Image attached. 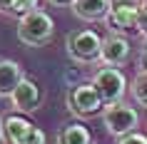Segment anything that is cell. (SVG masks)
<instances>
[{"label": "cell", "instance_id": "d6986e66", "mask_svg": "<svg viewBox=\"0 0 147 144\" xmlns=\"http://www.w3.org/2000/svg\"><path fill=\"white\" fill-rule=\"evenodd\" d=\"M47 3H53V5H72L75 0H47Z\"/></svg>", "mask_w": 147, "mask_h": 144}, {"label": "cell", "instance_id": "2e32d148", "mask_svg": "<svg viewBox=\"0 0 147 144\" xmlns=\"http://www.w3.org/2000/svg\"><path fill=\"white\" fill-rule=\"evenodd\" d=\"M117 144H147V134H140V132H132V134H125L117 139Z\"/></svg>", "mask_w": 147, "mask_h": 144}, {"label": "cell", "instance_id": "8fae6325", "mask_svg": "<svg viewBox=\"0 0 147 144\" xmlns=\"http://www.w3.org/2000/svg\"><path fill=\"white\" fill-rule=\"evenodd\" d=\"M57 144H92V137H90V129L80 122H72V124H65L57 134Z\"/></svg>", "mask_w": 147, "mask_h": 144}, {"label": "cell", "instance_id": "ba28073f", "mask_svg": "<svg viewBox=\"0 0 147 144\" xmlns=\"http://www.w3.org/2000/svg\"><path fill=\"white\" fill-rule=\"evenodd\" d=\"M10 102H13V107H15L18 112L30 114V112H35L40 107V102H42V90H40L32 80L23 77V82L18 84L15 92L10 94Z\"/></svg>", "mask_w": 147, "mask_h": 144}, {"label": "cell", "instance_id": "7c38bea8", "mask_svg": "<svg viewBox=\"0 0 147 144\" xmlns=\"http://www.w3.org/2000/svg\"><path fill=\"white\" fill-rule=\"evenodd\" d=\"M135 20H137V10H127V8H110L107 17H105V23L110 25L112 32L135 27Z\"/></svg>", "mask_w": 147, "mask_h": 144}, {"label": "cell", "instance_id": "4fadbf2b", "mask_svg": "<svg viewBox=\"0 0 147 144\" xmlns=\"http://www.w3.org/2000/svg\"><path fill=\"white\" fill-rule=\"evenodd\" d=\"M32 10H38V0H0V15L20 20Z\"/></svg>", "mask_w": 147, "mask_h": 144}, {"label": "cell", "instance_id": "9c48e42d", "mask_svg": "<svg viewBox=\"0 0 147 144\" xmlns=\"http://www.w3.org/2000/svg\"><path fill=\"white\" fill-rule=\"evenodd\" d=\"M70 8H72L75 17L85 20V23H100V20L107 17L112 0H75Z\"/></svg>", "mask_w": 147, "mask_h": 144}, {"label": "cell", "instance_id": "277c9868", "mask_svg": "<svg viewBox=\"0 0 147 144\" xmlns=\"http://www.w3.org/2000/svg\"><path fill=\"white\" fill-rule=\"evenodd\" d=\"M92 84L105 104L122 102V97L127 94V87H130L127 77H125V72L120 67H100L92 75Z\"/></svg>", "mask_w": 147, "mask_h": 144}, {"label": "cell", "instance_id": "52a82bcc", "mask_svg": "<svg viewBox=\"0 0 147 144\" xmlns=\"http://www.w3.org/2000/svg\"><path fill=\"white\" fill-rule=\"evenodd\" d=\"M130 60V40L110 32L107 38H102V47H100V65L105 67H122Z\"/></svg>", "mask_w": 147, "mask_h": 144}, {"label": "cell", "instance_id": "6da1fadb", "mask_svg": "<svg viewBox=\"0 0 147 144\" xmlns=\"http://www.w3.org/2000/svg\"><path fill=\"white\" fill-rule=\"evenodd\" d=\"M55 23L45 10H32L18 20V40L28 47H40L53 40Z\"/></svg>", "mask_w": 147, "mask_h": 144}, {"label": "cell", "instance_id": "7a4b0ae2", "mask_svg": "<svg viewBox=\"0 0 147 144\" xmlns=\"http://www.w3.org/2000/svg\"><path fill=\"white\" fill-rule=\"evenodd\" d=\"M65 47H67V55L72 62H78V65H95V62H100L102 38L92 30H75L67 35Z\"/></svg>", "mask_w": 147, "mask_h": 144}, {"label": "cell", "instance_id": "30bf717a", "mask_svg": "<svg viewBox=\"0 0 147 144\" xmlns=\"http://www.w3.org/2000/svg\"><path fill=\"white\" fill-rule=\"evenodd\" d=\"M23 77H25V72L15 60L0 57V97L10 99V94L15 92V87L23 82Z\"/></svg>", "mask_w": 147, "mask_h": 144}, {"label": "cell", "instance_id": "5b68a950", "mask_svg": "<svg viewBox=\"0 0 147 144\" xmlns=\"http://www.w3.org/2000/svg\"><path fill=\"white\" fill-rule=\"evenodd\" d=\"M3 142L5 144H45V132L20 114H10L3 119Z\"/></svg>", "mask_w": 147, "mask_h": 144}, {"label": "cell", "instance_id": "8992f818", "mask_svg": "<svg viewBox=\"0 0 147 144\" xmlns=\"http://www.w3.org/2000/svg\"><path fill=\"white\" fill-rule=\"evenodd\" d=\"M67 109L72 114H78V117H90V114H97L102 109V97L97 94L92 82L87 84H75V87H70L67 92Z\"/></svg>", "mask_w": 147, "mask_h": 144}, {"label": "cell", "instance_id": "5bb4252c", "mask_svg": "<svg viewBox=\"0 0 147 144\" xmlns=\"http://www.w3.org/2000/svg\"><path fill=\"white\" fill-rule=\"evenodd\" d=\"M127 92H130V97L135 99L137 107H147V72H140V75L130 82Z\"/></svg>", "mask_w": 147, "mask_h": 144}, {"label": "cell", "instance_id": "ac0fdd59", "mask_svg": "<svg viewBox=\"0 0 147 144\" xmlns=\"http://www.w3.org/2000/svg\"><path fill=\"white\" fill-rule=\"evenodd\" d=\"M137 67H140V72H147V42L142 45V50H140V57H137Z\"/></svg>", "mask_w": 147, "mask_h": 144}, {"label": "cell", "instance_id": "e0dca14e", "mask_svg": "<svg viewBox=\"0 0 147 144\" xmlns=\"http://www.w3.org/2000/svg\"><path fill=\"white\" fill-rule=\"evenodd\" d=\"M135 27H137V32H140V35H145V38H147V8H142V10L137 13Z\"/></svg>", "mask_w": 147, "mask_h": 144}, {"label": "cell", "instance_id": "ffe728a7", "mask_svg": "<svg viewBox=\"0 0 147 144\" xmlns=\"http://www.w3.org/2000/svg\"><path fill=\"white\" fill-rule=\"evenodd\" d=\"M0 139H3V119H0Z\"/></svg>", "mask_w": 147, "mask_h": 144}, {"label": "cell", "instance_id": "3957f363", "mask_svg": "<svg viewBox=\"0 0 147 144\" xmlns=\"http://www.w3.org/2000/svg\"><path fill=\"white\" fill-rule=\"evenodd\" d=\"M102 124L107 127V132L112 137H125V134H132L137 132V124H140V114L135 107L125 104V102H112L102 109Z\"/></svg>", "mask_w": 147, "mask_h": 144}, {"label": "cell", "instance_id": "9a60e30c", "mask_svg": "<svg viewBox=\"0 0 147 144\" xmlns=\"http://www.w3.org/2000/svg\"><path fill=\"white\" fill-rule=\"evenodd\" d=\"M112 8H127V10H142L147 8V0H112Z\"/></svg>", "mask_w": 147, "mask_h": 144}]
</instances>
